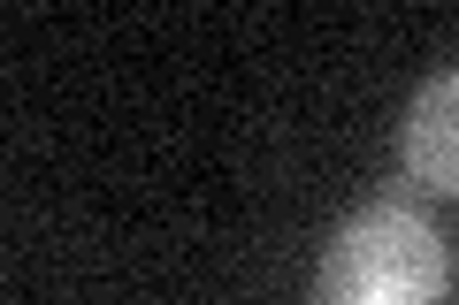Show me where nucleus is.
I'll use <instances>...</instances> for the list:
<instances>
[{
	"instance_id": "nucleus-1",
	"label": "nucleus",
	"mask_w": 459,
	"mask_h": 305,
	"mask_svg": "<svg viewBox=\"0 0 459 305\" xmlns=\"http://www.w3.org/2000/svg\"><path fill=\"white\" fill-rule=\"evenodd\" d=\"M444 283H452V252L437 222L413 199L383 191L329 229L314 305H444Z\"/></svg>"
},
{
	"instance_id": "nucleus-2",
	"label": "nucleus",
	"mask_w": 459,
	"mask_h": 305,
	"mask_svg": "<svg viewBox=\"0 0 459 305\" xmlns=\"http://www.w3.org/2000/svg\"><path fill=\"white\" fill-rule=\"evenodd\" d=\"M398 168L421 191L459 199V62L413 84L406 123H398Z\"/></svg>"
}]
</instances>
